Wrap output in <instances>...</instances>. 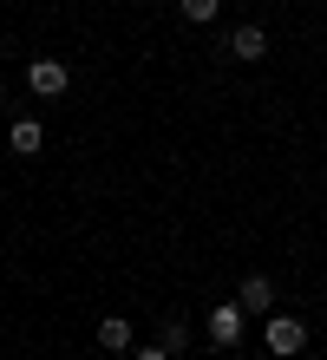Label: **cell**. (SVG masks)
Here are the masks:
<instances>
[{"label":"cell","mask_w":327,"mask_h":360,"mask_svg":"<svg viewBox=\"0 0 327 360\" xmlns=\"http://www.w3.org/2000/svg\"><path fill=\"white\" fill-rule=\"evenodd\" d=\"M236 302H243L249 314H269V308H275V282H269V275H243V288H236Z\"/></svg>","instance_id":"5b68a950"},{"label":"cell","mask_w":327,"mask_h":360,"mask_svg":"<svg viewBox=\"0 0 327 360\" xmlns=\"http://www.w3.org/2000/svg\"><path fill=\"white\" fill-rule=\"evenodd\" d=\"M0 59H7V39H0Z\"/></svg>","instance_id":"8fae6325"},{"label":"cell","mask_w":327,"mask_h":360,"mask_svg":"<svg viewBox=\"0 0 327 360\" xmlns=\"http://www.w3.org/2000/svg\"><path fill=\"white\" fill-rule=\"evenodd\" d=\"M7 144H13V158H39V151H46V131H39V118H13Z\"/></svg>","instance_id":"277c9868"},{"label":"cell","mask_w":327,"mask_h":360,"mask_svg":"<svg viewBox=\"0 0 327 360\" xmlns=\"http://www.w3.org/2000/svg\"><path fill=\"white\" fill-rule=\"evenodd\" d=\"M27 86L39 98H59L65 86H72V72H65V59H33V66H27Z\"/></svg>","instance_id":"3957f363"},{"label":"cell","mask_w":327,"mask_h":360,"mask_svg":"<svg viewBox=\"0 0 327 360\" xmlns=\"http://www.w3.org/2000/svg\"><path fill=\"white\" fill-rule=\"evenodd\" d=\"M243 314H249L243 302H216V308H210V321H203V328H210V341H216V347H243Z\"/></svg>","instance_id":"7a4b0ae2"},{"label":"cell","mask_w":327,"mask_h":360,"mask_svg":"<svg viewBox=\"0 0 327 360\" xmlns=\"http://www.w3.org/2000/svg\"><path fill=\"white\" fill-rule=\"evenodd\" d=\"M262 53H269V33H262V27H236V33H229V59H243V66H255Z\"/></svg>","instance_id":"8992f818"},{"label":"cell","mask_w":327,"mask_h":360,"mask_svg":"<svg viewBox=\"0 0 327 360\" xmlns=\"http://www.w3.org/2000/svg\"><path fill=\"white\" fill-rule=\"evenodd\" d=\"M158 341H164L170 354H184V347H190V334H184V321H164V328H158Z\"/></svg>","instance_id":"9c48e42d"},{"label":"cell","mask_w":327,"mask_h":360,"mask_svg":"<svg viewBox=\"0 0 327 360\" xmlns=\"http://www.w3.org/2000/svg\"><path fill=\"white\" fill-rule=\"evenodd\" d=\"M98 347L105 354H131V321H124V314H105V321H98Z\"/></svg>","instance_id":"52a82bcc"},{"label":"cell","mask_w":327,"mask_h":360,"mask_svg":"<svg viewBox=\"0 0 327 360\" xmlns=\"http://www.w3.org/2000/svg\"><path fill=\"white\" fill-rule=\"evenodd\" d=\"M262 341H269L275 360H295L308 347V321H301V314H269V334H262Z\"/></svg>","instance_id":"6da1fadb"},{"label":"cell","mask_w":327,"mask_h":360,"mask_svg":"<svg viewBox=\"0 0 327 360\" xmlns=\"http://www.w3.org/2000/svg\"><path fill=\"white\" fill-rule=\"evenodd\" d=\"M131 360H177V354H170L164 341H150V347H131Z\"/></svg>","instance_id":"30bf717a"},{"label":"cell","mask_w":327,"mask_h":360,"mask_svg":"<svg viewBox=\"0 0 327 360\" xmlns=\"http://www.w3.org/2000/svg\"><path fill=\"white\" fill-rule=\"evenodd\" d=\"M0 105H7V86H0Z\"/></svg>","instance_id":"7c38bea8"},{"label":"cell","mask_w":327,"mask_h":360,"mask_svg":"<svg viewBox=\"0 0 327 360\" xmlns=\"http://www.w3.org/2000/svg\"><path fill=\"white\" fill-rule=\"evenodd\" d=\"M216 13H223V0H184V20H190V27H210Z\"/></svg>","instance_id":"ba28073f"}]
</instances>
